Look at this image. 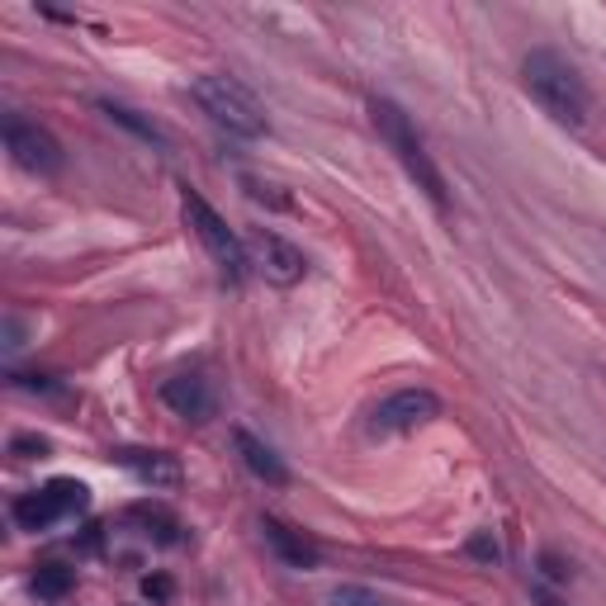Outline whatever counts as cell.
Returning a JSON list of instances; mask_svg holds the SVG:
<instances>
[{"label": "cell", "instance_id": "1", "mask_svg": "<svg viewBox=\"0 0 606 606\" xmlns=\"http://www.w3.org/2000/svg\"><path fill=\"white\" fill-rule=\"evenodd\" d=\"M521 81H526L531 100L550 114L554 124H564V128L587 124L593 95H587V81L578 76V66L564 53H554V48H531L526 62H521Z\"/></svg>", "mask_w": 606, "mask_h": 606}, {"label": "cell", "instance_id": "2", "mask_svg": "<svg viewBox=\"0 0 606 606\" xmlns=\"http://www.w3.org/2000/svg\"><path fill=\"white\" fill-rule=\"evenodd\" d=\"M369 119H375V133L384 138V147L394 152V161L403 166V176H408L417 190H422L436 209H450V195H446V176H441V166L431 161V152L422 143V133H417V124L408 119V109L394 105V100H384L375 95L369 100Z\"/></svg>", "mask_w": 606, "mask_h": 606}, {"label": "cell", "instance_id": "3", "mask_svg": "<svg viewBox=\"0 0 606 606\" xmlns=\"http://www.w3.org/2000/svg\"><path fill=\"white\" fill-rule=\"evenodd\" d=\"M190 95H195V105L228 133V138H242V143L265 138V105L251 95L247 81L228 76V72H209V76L195 81Z\"/></svg>", "mask_w": 606, "mask_h": 606}, {"label": "cell", "instance_id": "4", "mask_svg": "<svg viewBox=\"0 0 606 606\" xmlns=\"http://www.w3.org/2000/svg\"><path fill=\"white\" fill-rule=\"evenodd\" d=\"M180 209H185V223H190V232L199 242H205V251H209V261L218 265V275H223V284H238L247 280V265H251V251H247V242L238 238V232L228 228V218L218 213L213 205L199 190H190L185 185L180 190Z\"/></svg>", "mask_w": 606, "mask_h": 606}, {"label": "cell", "instance_id": "5", "mask_svg": "<svg viewBox=\"0 0 606 606\" xmlns=\"http://www.w3.org/2000/svg\"><path fill=\"white\" fill-rule=\"evenodd\" d=\"M91 508V488L81 479H53L43 488H33V493L14 498V521H20V531H48L58 526L62 516H76Z\"/></svg>", "mask_w": 606, "mask_h": 606}, {"label": "cell", "instance_id": "6", "mask_svg": "<svg viewBox=\"0 0 606 606\" xmlns=\"http://www.w3.org/2000/svg\"><path fill=\"white\" fill-rule=\"evenodd\" d=\"M6 152L14 157V166H24L33 176H58L62 171V143L48 128L20 119V114H6Z\"/></svg>", "mask_w": 606, "mask_h": 606}, {"label": "cell", "instance_id": "7", "mask_svg": "<svg viewBox=\"0 0 606 606\" xmlns=\"http://www.w3.org/2000/svg\"><path fill=\"white\" fill-rule=\"evenodd\" d=\"M436 417H441V398H436L431 389H398L369 412V427H375L379 436H408L417 427L436 422Z\"/></svg>", "mask_w": 606, "mask_h": 606}, {"label": "cell", "instance_id": "8", "mask_svg": "<svg viewBox=\"0 0 606 606\" xmlns=\"http://www.w3.org/2000/svg\"><path fill=\"white\" fill-rule=\"evenodd\" d=\"M247 251H251V261H257V271L271 280V284H280V290L299 284L303 271H309V257H303V251H299L290 238H280L275 228H257V232H251Z\"/></svg>", "mask_w": 606, "mask_h": 606}, {"label": "cell", "instance_id": "9", "mask_svg": "<svg viewBox=\"0 0 606 606\" xmlns=\"http://www.w3.org/2000/svg\"><path fill=\"white\" fill-rule=\"evenodd\" d=\"M109 460L128 469L133 479H138L143 488H180V464H176V454H166V450H138V446H119V450H109Z\"/></svg>", "mask_w": 606, "mask_h": 606}, {"label": "cell", "instance_id": "10", "mask_svg": "<svg viewBox=\"0 0 606 606\" xmlns=\"http://www.w3.org/2000/svg\"><path fill=\"white\" fill-rule=\"evenodd\" d=\"M161 403L171 408L176 417H185V422H209V417L218 412V398L209 389V379L199 375H176L161 384Z\"/></svg>", "mask_w": 606, "mask_h": 606}, {"label": "cell", "instance_id": "11", "mask_svg": "<svg viewBox=\"0 0 606 606\" xmlns=\"http://www.w3.org/2000/svg\"><path fill=\"white\" fill-rule=\"evenodd\" d=\"M261 531H265V545H271L290 568H317V560H323V554H317V545L309 541V535L294 531V526H284L280 516H265V521H261Z\"/></svg>", "mask_w": 606, "mask_h": 606}, {"label": "cell", "instance_id": "12", "mask_svg": "<svg viewBox=\"0 0 606 606\" xmlns=\"http://www.w3.org/2000/svg\"><path fill=\"white\" fill-rule=\"evenodd\" d=\"M232 441H238L242 464H247V469H251V474H257L261 483H271V488H284V483H290V464H284L280 454L261 441V436H251L247 427H238V431H232Z\"/></svg>", "mask_w": 606, "mask_h": 606}, {"label": "cell", "instance_id": "13", "mask_svg": "<svg viewBox=\"0 0 606 606\" xmlns=\"http://www.w3.org/2000/svg\"><path fill=\"white\" fill-rule=\"evenodd\" d=\"M100 109L109 114V124H124L128 133H138L143 143H152V147H171V138H166V133L152 124V119H143L138 109H128V105H114V100H100Z\"/></svg>", "mask_w": 606, "mask_h": 606}, {"label": "cell", "instance_id": "14", "mask_svg": "<svg viewBox=\"0 0 606 606\" xmlns=\"http://www.w3.org/2000/svg\"><path fill=\"white\" fill-rule=\"evenodd\" d=\"M29 587H33V593H39L43 602H62V597L76 587V578H72V568H62V564H43L39 574H33Z\"/></svg>", "mask_w": 606, "mask_h": 606}, {"label": "cell", "instance_id": "15", "mask_svg": "<svg viewBox=\"0 0 606 606\" xmlns=\"http://www.w3.org/2000/svg\"><path fill=\"white\" fill-rule=\"evenodd\" d=\"M138 521H147V535H152V541H157V545H180V526H176V521L171 516H166V512H157V508H138Z\"/></svg>", "mask_w": 606, "mask_h": 606}, {"label": "cell", "instance_id": "16", "mask_svg": "<svg viewBox=\"0 0 606 606\" xmlns=\"http://www.w3.org/2000/svg\"><path fill=\"white\" fill-rule=\"evenodd\" d=\"M332 606H394L389 597H379L375 587H361V583H342L332 593Z\"/></svg>", "mask_w": 606, "mask_h": 606}, {"label": "cell", "instance_id": "17", "mask_svg": "<svg viewBox=\"0 0 606 606\" xmlns=\"http://www.w3.org/2000/svg\"><path fill=\"white\" fill-rule=\"evenodd\" d=\"M24 317L20 313H14V309H6V356H14V351H20L24 346Z\"/></svg>", "mask_w": 606, "mask_h": 606}, {"label": "cell", "instance_id": "18", "mask_svg": "<svg viewBox=\"0 0 606 606\" xmlns=\"http://www.w3.org/2000/svg\"><path fill=\"white\" fill-rule=\"evenodd\" d=\"M171 593H176V583L166 578V574H147V578H143V597H152V602H171Z\"/></svg>", "mask_w": 606, "mask_h": 606}, {"label": "cell", "instance_id": "19", "mask_svg": "<svg viewBox=\"0 0 606 606\" xmlns=\"http://www.w3.org/2000/svg\"><path fill=\"white\" fill-rule=\"evenodd\" d=\"M469 554H474V560H488V564H498V541H493V535H488V531H479L474 535V541H469Z\"/></svg>", "mask_w": 606, "mask_h": 606}, {"label": "cell", "instance_id": "20", "mask_svg": "<svg viewBox=\"0 0 606 606\" xmlns=\"http://www.w3.org/2000/svg\"><path fill=\"white\" fill-rule=\"evenodd\" d=\"M14 454H20V460H33V454H48V441H39V436H14Z\"/></svg>", "mask_w": 606, "mask_h": 606}, {"label": "cell", "instance_id": "21", "mask_svg": "<svg viewBox=\"0 0 606 606\" xmlns=\"http://www.w3.org/2000/svg\"><path fill=\"white\" fill-rule=\"evenodd\" d=\"M541 574H545L550 583H564V578H568V568L560 564V554H550V550H545V554H541Z\"/></svg>", "mask_w": 606, "mask_h": 606}, {"label": "cell", "instance_id": "22", "mask_svg": "<svg viewBox=\"0 0 606 606\" xmlns=\"http://www.w3.org/2000/svg\"><path fill=\"white\" fill-rule=\"evenodd\" d=\"M14 384H20V389H29V394H53V384H48L43 375H14Z\"/></svg>", "mask_w": 606, "mask_h": 606}, {"label": "cell", "instance_id": "23", "mask_svg": "<svg viewBox=\"0 0 606 606\" xmlns=\"http://www.w3.org/2000/svg\"><path fill=\"white\" fill-rule=\"evenodd\" d=\"M531 602L535 606H568L560 593H550V587H531Z\"/></svg>", "mask_w": 606, "mask_h": 606}]
</instances>
